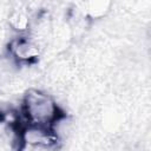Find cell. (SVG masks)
Returning a JSON list of instances; mask_svg holds the SVG:
<instances>
[{
    "label": "cell",
    "instance_id": "obj_2",
    "mask_svg": "<svg viewBox=\"0 0 151 151\" xmlns=\"http://www.w3.org/2000/svg\"><path fill=\"white\" fill-rule=\"evenodd\" d=\"M19 142L24 149H50L58 142L53 127L27 124L19 131Z\"/></svg>",
    "mask_w": 151,
    "mask_h": 151
},
{
    "label": "cell",
    "instance_id": "obj_1",
    "mask_svg": "<svg viewBox=\"0 0 151 151\" xmlns=\"http://www.w3.org/2000/svg\"><path fill=\"white\" fill-rule=\"evenodd\" d=\"M22 113L27 124L53 127L63 118V112L48 94L38 90H29L22 100Z\"/></svg>",
    "mask_w": 151,
    "mask_h": 151
},
{
    "label": "cell",
    "instance_id": "obj_3",
    "mask_svg": "<svg viewBox=\"0 0 151 151\" xmlns=\"http://www.w3.org/2000/svg\"><path fill=\"white\" fill-rule=\"evenodd\" d=\"M9 51L12 55L19 61L28 63L38 57V48L29 40L25 38H18L12 41L9 46Z\"/></svg>",
    "mask_w": 151,
    "mask_h": 151
}]
</instances>
